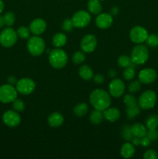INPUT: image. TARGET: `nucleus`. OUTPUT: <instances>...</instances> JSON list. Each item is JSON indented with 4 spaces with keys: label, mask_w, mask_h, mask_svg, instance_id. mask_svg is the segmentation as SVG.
<instances>
[{
    "label": "nucleus",
    "mask_w": 158,
    "mask_h": 159,
    "mask_svg": "<svg viewBox=\"0 0 158 159\" xmlns=\"http://www.w3.org/2000/svg\"><path fill=\"white\" fill-rule=\"evenodd\" d=\"M89 102L94 109L104 111L111 105V95L105 90L97 89L90 94Z\"/></svg>",
    "instance_id": "nucleus-1"
},
{
    "label": "nucleus",
    "mask_w": 158,
    "mask_h": 159,
    "mask_svg": "<svg viewBox=\"0 0 158 159\" xmlns=\"http://www.w3.org/2000/svg\"><path fill=\"white\" fill-rule=\"evenodd\" d=\"M68 61V54L60 48H55L49 53L50 65L56 69L63 68L67 65Z\"/></svg>",
    "instance_id": "nucleus-2"
},
{
    "label": "nucleus",
    "mask_w": 158,
    "mask_h": 159,
    "mask_svg": "<svg viewBox=\"0 0 158 159\" xmlns=\"http://www.w3.org/2000/svg\"><path fill=\"white\" fill-rule=\"evenodd\" d=\"M26 48L31 55L34 57H38L44 52L46 43H45L44 40L40 36L34 35L29 37Z\"/></svg>",
    "instance_id": "nucleus-3"
},
{
    "label": "nucleus",
    "mask_w": 158,
    "mask_h": 159,
    "mask_svg": "<svg viewBox=\"0 0 158 159\" xmlns=\"http://www.w3.org/2000/svg\"><path fill=\"white\" fill-rule=\"evenodd\" d=\"M130 58L132 62L136 65L145 64L149 58V50L147 47L142 43L135 46L131 51Z\"/></svg>",
    "instance_id": "nucleus-4"
},
{
    "label": "nucleus",
    "mask_w": 158,
    "mask_h": 159,
    "mask_svg": "<svg viewBox=\"0 0 158 159\" xmlns=\"http://www.w3.org/2000/svg\"><path fill=\"white\" fill-rule=\"evenodd\" d=\"M156 94L153 90H146L141 93L138 99V105L143 110H150L153 108L156 102Z\"/></svg>",
    "instance_id": "nucleus-5"
},
{
    "label": "nucleus",
    "mask_w": 158,
    "mask_h": 159,
    "mask_svg": "<svg viewBox=\"0 0 158 159\" xmlns=\"http://www.w3.org/2000/svg\"><path fill=\"white\" fill-rule=\"evenodd\" d=\"M17 32L11 26H7L0 33V44L4 48H11L17 42Z\"/></svg>",
    "instance_id": "nucleus-6"
},
{
    "label": "nucleus",
    "mask_w": 158,
    "mask_h": 159,
    "mask_svg": "<svg viewBox=\"0 0 158 159\" xmlns=\"http://www.w3.org/2000/svg\"><path fill=\"white\" fill-rule=\"evenodd\" d=\"M18 96L15 87L10 84H4L0 86V102L2 103L12 102Z\"/></svg>",
    "instance_id": "nucleus-7"
},
{
    "label": "nucleus",
    "mask_w": 158,
    "mask_h": 159,
    "mask_svg": "<svg viewBox=\"0 0 158 159\" xmlns=\"http://www.w3.org/2000/svg\"><path fill=\"white\" fill-rule=\"evenodd\" d=\"M15 89L19 93L26 96L33 93L36 89V84L29 78H22L17 81Z\"/></svg>",
    "instance_id": "nucleus-8"
},
{
    "label": "nucleus",
    "mask_w": 158,
    "mask_h": 159,
    "mask_svg": "<svg viewBox=\"0 0 158 159\" xmlns=\"http://www.w3.org/2000/svg\"><path fill=\"white\" fill-rule=\"evenodd\" d=\"M74 27L84 28L88 26L91 20V16L88 12L85 10H79L71 17Z\"/></svg>",
    "instance_id": "nucleus-9"
},
{
    "label": "nucleus",
    "mask_w": 158,
    "mask_h": 159,
    "mask_svg": "<svg viewBox=\"0 0 158 159\" xmlns=\"http://www.w3.org/2000/svg\"><path fill=\"white\" fill-rule=\"evenodd\" d=\"M149 34L148 31L141 26H136L131 29L129 32V38L133 43L136 44L146 42Z\"/></svg>",
    "instance_id": "nucleus-10"
},
{
    "label": "nucleus",
    "mask_w": 158,
    "mask_h": 159,
    "mask_svg": "<svg viewBox=\"0 0 158 159\" xmlns=\"http://www.w3.org/2000/svg\"><path fill=\"white\" fill-rule=\"evenodd\" d=\"M125 86L122 80L119 79H113L108 85V92L111 96L115 98H119L123 95Z\"/></svg>",
    "instance_id": "nucleus-11"
},
{
    "label": "nucleus",
    "mask_w": 158,
    "mask_h": 159,
    "mask_svg": "<svg viewBox=\"0 0 158 159\" xmlns=\"http://www.w3.org/2000/svg\"><path fill=\"white\" fill-rule=\"evenodd\" d=\"M97 38L93 34H87L81 41L80 47L82 51L85 53H91L95 50L97 47Z\"/></svg>",
    "instance_id": "nucleus-12"
},
{
    "label": "nucleus",
    "mask_w": 158,
    "mask_h": 159,
    "mask_svg": "<svg viewBox=\"0 0 158 159\" xmlns=\"http://www.w3.org/2000/svg\"><path fill=\"white\" fill-rule=\"evenodd\" d=\"M2 121L7 127H15L21 122V117L18 112L15 110H7L2 115Z\"/></svg>",
    "instance_id": "nucleus-13"
},
{
    "label": "nucleus",
    "mask_w": 158,
    "mask_h": 159,
    "mask_svg": "<svg viewBox=\"0 0 158 159\" xmlns=\"http://www.w3.org/2000/svg\"><path fill=\"white\" fill-rule=\"evenodd\" d=\"M157 78V73L156 70L153 68H147L141 70L138 75L139 81L142 84H150L153 83Z\"/></svg>",
    "instance_id": "nucleus-14"
},
{
    "label": "nucleus",
    "mask_w": 158,
    "mask_h": 159,
    "mask_svg": "<svg viewBox=\"0 0 158 159\" xmlns=\"http://www.w3.org/2000/svg\"><path fill=\"white\" fill-rule=\"evenodd\" d=\"M113 17L110 13H99L95 18V25L99 29H108L112 25Z\"/></svg>",
    "instance_id": "nucleus-15"
},
{
    "label": "nucleus",
    "mask_w": 158,
    "mask_h": 159,
    "mask_svg": "<svg viewBox=\"0 0 158 159\" xmlns=\"http://www.w3.org/2000/svg\"><path fill=\"white\" fill-rule=\"evenodd\" d=\"M29 29L30 33H32L34 35H41L46 29V21L41 18L35 19L30 23Z\"/></svg>",
    "instance_id": "nucleus-16"
},
{
    "label": "nucleus",
    "mask_w": 158,
    "mask_h": 159,
    "mask_svg": "<svg viewBox=\"0 0 158 159\" xmlns=\"http://www.w3.org/2000/svg\"><path fill=\"white\" fill-rule=\"evenodd\" d=\"M104 118L109 122H116L120 118V110L116 107H108L103 111Z\"/></svg>",
    "instance_id": "nucleus-17"
},
{
    "label": "nucleus",
    "mask_w": 158,
    "mask_h": 159,
    "mask_svg": "<svg viewBox=\"0 0 158 159\" xmlns=\"http://www.w3.org/2000/svg\"><path fill=\"white\" fill-rule=\"evenodd\" d=\"M64 120V116L61 113H57V112H54L52 113L47 118V122L50 127H59L63 124Z\"/></svg>",
    "instance_id": "nucleus-18"
},
{
    "label": "nucleus",
    "mask_w": 158,
    "mask_h": 159,
    "mask_svg": "<svg viewBox=\"0 0 158 159\" xmlns=\"http://www.w3.org/2000/svg\"><path fill=\"white\" fill-rule=\"evenodd\" d=\"M132 133H133V137H136V138H142L143 137L147 136V128L146 125H143L140 123H136L133 125L131 126Z\"/></svg>",
    "instance_id": "nucleus-19"
},
{
    "label": "nucleus",
    "mask_w": 158,
    "mask_h": 159,
    "mask_svg": "<svg viewBox=\"0 0 158 159\" xmlns=\"http://www.w3.org/2000/svg\"><path fill=\"white\" fill-rule=\"evenodd\" d=\"M136 149L135 146L129 142H126L122 146L120 149V155L124 158H130L134 155Z\"/></svg>",
    "instance_id": "nucleus-20"
},
{
    "label": "nucleus",
    "mask_w": 158,
    "mask_h": 159,
    "mask_svg": "<svg viewBox=\"0 0 158 159\" xmlns=\"http://www.w3.org/2000/svg\"><path fill=\"white\" fill-rule=\"evenodd\" d=\"M78 74L82 79L85 81H89L93 79V70L90 66L87 65H81L78 69Z\"/></svg>",
    "instance_id": "nucleus-21"
},
{
    "label": "nucleus",
    "mask_w": 158,
    "mask_h": 159,
    "mask_svg": "<svg viewBox=\"0 0 158 159\" xmlns=\"http://www.w3.org/2000/svg\"><path fill=\"white\" fill-rule=\"evenodd\" d=\"M67 43V36L64 33H57L52 38V43L55 48H60L64 46Z\"/></svg>",
    "instance_id": "nucleus-22"
},
{
    "label": "nucleus",
    "mask_w": 158,
    "mask_h": 159,
    "mask_svg": "<svg viewBox=\"0 0 158 159\" xmlns=\"http://www.w3.org/2000/svg\"><path fill=\"white\" fill-rule=\"evenodd\" d=\"M88 9L90 13L98 15L101 13L102 6L99 0H89L88 2Z\"/></svg>",
    "instance_id": "nucleus-23"
},
{
    "label": "nucleus",
    "mask_w": 158,
    "mask_h": 159,
    "mask_svg": "<svg viewBox=\"0 0 158 159\" xmlns=\"http://www.w3.org/2000/svg\"><path fill=\"white\" fill-rule=\"evenodd\" d=\"M140 107L138 105V103L133 104V105L126 106L125 108V113H126V116L128 119H133L136 117L137 115L139 114L140 113Z\"/></svg>",
    "instance_id": "nucleus-24"
},
{
    "label": "nucleus",
    "mask_w": 158,
    "mask_h": 159,
    "mask_svg": "<svg viewBox=\"0 0 158 159\" xmlns=\"http://www.w3.org/2000/svg\"><path fill=\"white\" fill-rule=\"evenodd\" d=\"M88 110H89V108H88V106L86 103H85V102H80V103H77L74 107L73 111H74V113L77 116H78V117H83L84 116H85L88 113Z\"/></svg>",
    "instance_id": "nucleus-25"
},
{
    "label": "nucleus",
    "mask_w": 158,
    "mask_h": 159,
    "mask_svg": "<svg viewBox=\"0 0 158 159\" xmlns=\"http://www.w3.org/2000/svg\"><path fill=\"white\" fill-rule=\"evenodd\" d=\"M89 120L92 124H100L104 120L103 111L96 110L94 109L91 113L89 116Z\"/></svg>",
    "instance_id": "nucleus-26"
},
{
    "label": "nucleus",
    "mask_w": 158,
    "mask_h": 159,
    "mask_svg": "<svg viewBox=\"0 0 158 159\" xmlns=\"http://www.w3.org/2000/svg\"><path fill=\"white\" fill-rule=\"evenodd\" d=\"M118 65H119L120 68H128V67H133V68H135V64H133L132 62L131 58L130 57L127 55H121L119 56V58L117 60Z\"/></svg>",
    "instance_id": "nucleus-27"
},
{
    "label": "nucleus",
    "mask_w": 158,
    "mask_h": 159,
    "mask_svg": "<svg viewBox=\"0 0 158 159\" xmlns=\"http://www.w3.org/2000/svg\"><path fill=\"white\" fill-rule=\"evenodd\" d=\"M146 127L147 129H156L158 127V116L150 115L146 120Z\"/></svg>",
    "instance_id": "nucleus-28"
},
{
    "label": "nucleus",
    "mask_w": 158,
    "mask_h": 159,
    "mask_svg": "<svg viewBox=\"0 0 158 159\" xmlns=\"http://www.w3.org/2000/svg\"><path fill=\"white\" fill-rule=\"evenodd\" d=\"M3 19L6 26H12L15 22V15L12 12H7L3 16Z\"/></svg>",
    "instance_id": "nucleus-29"
},
{
    "label": "nucleus",
    "mask_w": 158,
    "mask_h": 159,
    "mask_svg": "<svg viewBox=\"0 0 158 159\" xmlns=\"http://www.w3.org/2000/svg\"><path fill=\"white\" fill-rule=\"evenodd\" d=\"M147 46L150 48H156L158 46V35L156 34H149L146 40Z\"/></svg>",
    "instance_id": "nucleus-30"
},
{
    "label": "nucleus",
    "mask_w": 158,
    "mask_h": 159,
    "mask_svg": "<svg viewBox=\"0 0 158 159\" xmlns=\"http://www.w3.org/2000/svg\"><path fill=\"white\" fill-rule=\"evenodd\" d=\"M122 138H123V139L125 140L126 141H132V139L133 138V133H132L131 126L125 125L122 127Z\"/></svg>",
    "instance_id": "nucleus-31"
},
{
    "label": "nucleus",
    "mask_w": 158,
    "mask_h": 159,
    "mask_svg": "<svg viewBox=\"0 0 158 159\" xmlns=\"http://www.w3.org/2000/svg\"><path fill=\"white\" fill-rule=\"evenodd\" d=\"M135 75H136V71H135L134 68H133V67H128V68H124L122 76H123V78L125 80H133L134 79Z\"/></svg>",
    "instance_id": "nucleus-32"
},
{
    "label": "nucleus",
    "mask_w": 158,
    "mask_h": 159,
    "mask_svg": "<svg viewBox=\"0 0 158 159\" xmlns=\"http://www.w3.org/2000/svg\"><path fill=\"white\" fill-rule=\"evenodd\" d=\"M17 35L21 39H28L30 36V30L28 27L24 26H20L17 30Z\"/></svg>",
    "instance_id": "nucleus-33"
},
{
    "label": "nucleus",
    "mask_w": 158,
    "mask_h": 159,
    "mask_svg": "<svg viewBox=\"0 0 158 159\" xmlns=\"http://www.w3.org/2000/svg\"><path fill=\"white\" fill-rule=\"evenodd\" d=\"M85 60V54L84 51H76L72 56V61L76 65H80Z\"/></svg>",
    "instance_id": "nucleus-34"
},
{
    "label": "nucleus",
    "mask_w": 158,
    "mask_h": 159,
    "mask_svg": "<svg viewBox=\"0 0 158 159\" xmlns=\"http://www.w3.org/2000/svg\"><path fill=\"white\" fill-rule=\"evenodd\" d=\"M141 82L138 80L132 81L128 85V90L130 93H136L140 90L141 89Z\"/></svg>",
    "instance_id": "nucleus-35"
},
{
    "label": "nucleus",
    "mask_w": 158,
    "mask_h": 159,
    "mask_svg": "<svg viewBox=\"0 0 158 159\" xmlns=\"http://www.w3.org/2000/svg\"><path fill=\"white\" fill-rule=\"evenodd\" d=\"M12 103V108L15 111L20 113V112H23L25 110V103L22 99H15Z\"/></svg>",
    "instance_id": "nucleus-36"
},
{
    "label": "nucleus",
    "mask_w": 158,
    "mask_h": 159,
    "mask_svg": "<svg viewBox=\"0 0 158 159\" xmlns=\"http://www.w3.org/2000/svg\"><path fill=\"white\" fill-rule=\"evenodd\" d=\"M74 28V25H73L72 20L71 19H65L62 23V29L65 32H70Z\"/></svg>",
    "instance_id": "nucleus-37"
},
{
    "label": "nucleus",
    "mask_w": 158,
    "mask_h": 159,
    "mask_svg": "<svg viewBox=\"0 0 158 159\" xmlns=\"http://www.w3.org/2000/svg\"><path fill=\"white\" fill-rule=\"evenodd\" d=\"M123 102H124V103H125V107H126V106H129V105H133V104L138 103L136 97H135V96L132 94L125 95L123 98Z\"/></svg>",
    "instance_id": "nucleus-38"
},
{
    "label": "nucleus",
    "mask_w": 158,
    "mask_h": 159,
    "mask_svg": "<svg viewBox=\"0 0 158 159\" xmlns=\"http://www.w3.org/2000/svg\"><path fill=\"white\" fill-rule=\"evenodd\" d=\"M144 159H157L158 153L155 150L153 149H149L144 153L143 155Z\"/></svg>",
    "instance_id": "nucleus-39"
},
{
    "label": "nucleus",
    "mask_w": 158,
    "mask_h": 159,
    "mask_svg": "<svg viewBox=\"0 0 158 159\" xmlns=\"http://www.w3.org/2000/svg\"><path fill=\"white\" fill-rule=\"evenodd\" d=\"M147 137L150 141H156L158 139V131L156 129H147Z\"/></svg>",
    "instance_id": "nucleus-40"
},
{
    "label": "nucleus",
    "mask_w": 158,
    "mask_h": 159,
    "mask_svg": "<svg viewBox=\"0 0 158 159\" xmlns=\"http://www.w3.org/2000/svg\"><path fill=\"white\" fill-rule=\"evenodd\" d=\"M93 80L96 84H102L105 82V77L102 74H97L93 76Z\"/></svg>",
    "instance_id": "nucleus-41"
},
{
    "label": "nucleus",
    "mask_w": 158,
    "mask_h": 159,
    "mask_svg": "<svg viewBox=\"0 0 158 159\" xmlns=\"http://www.w3.org/2000/svg\"><path fill=\"white\" fill-rule=\"evenodd\" d=\"M150 141H150L147 136L143 137V138H141L140 140V145H142L143 148L148 147V146L150 144Z\"/></svg>",
    "instance_id": "nucleus-42"
},
{
    "label": "nucleus",
    "mask_w": 158,
    "mask_h": 159,
    "mask_svg": "<svg viewBox=\"0 0 158 159\" xmlns=\"http://www.w3.org/2000/svg\"><path fill=\"white\" fill-rule=\"evenodd\" d=\"M17 79L15 77L14 75H10L8 77L7 79V82H8V84H10V85H15L17 83Z\"/></svg>",
    "instance_id": "nucleus-43"
},
{
    "label": "nucleus",
    "mask_w": 158,
    "mask_h": 159,
    "mask_svg": "<svg viewBox=\"0 0 158 159\" xmlns=\"http://www.w3.org/2000/svg\"><path fill=\"white\" fill-rule=\"evenodd\" d=\"M140 140L141 138H136V137H133V138L132 139V144H133L134 146L140 145Z\"/></svg>",
    "instance_id": "nucleus-44"
},
{
    "label": "nucleus",
    "mask_w": 158,
    "mask_h": 159,
    "mask_svg": "<svg viewBox=\"0 0 158 159\" xmlns=\"http://www.w3.org/2000/svg\"><path fill=\"white\" fill-rule=\"evenodd\" d=\"M116 75H117V73L114 69H110L108 72V76L112 79H115L116 77Z\"/></svg>",
    "instance_id": "nucleus-45"
},
{
    "label": "nucleus",
    "mask_w": 158,
    "mask_h": 159,
    "mask_svg": "<svg viewBox=\"0 0 158 159\" xmlns=\"http://www.w3.org/2000/svg\"><path fill=\"white\" fill-rule=\"evenodd\" d=\"M118 13H119V8L116 7V6L112 7L111 9V10H110V14H111L112 16H116Z\"/></svg>",
    "instance_id": "nucleus-46"
},
{
    "label": "nucleus",
    "mask_w": 158,
    "mask_h": 159,
    "mask_svg": "<svg viewBox=\"0 0 158 159\" xmlns=\"http://www.w3.org/2000/svg\"><path fill=\"white\" fill-rule=\"evenodd\" d=\"M4 8H5V5L4 2H3L2 0H0V14L2 12V11L4 10Z\"/></svg>",
    "instance_id": "nucleus-47"
},
{
    "label": "nucleus",
    "mask_w": 158,
    "mask_h": 159,
    "mask_svg": "<svg viewBox=\"0 0 158 159\" xmlns=\"http://www.w3.org/2000/svg\"><path fill=\"white\" fill-rule=\"evenodd\" d=\"M4 25H5V23H4V19H3V16H0V28L2 27Z\"/></svg>",
    "instance_id": "nucleus-48"
},
{
    "label": "nucleus",
    "mask_w": 158,
    "mask_h": 159,
    "mask_svg": "<svg viewBox=\"0 0 158 159\" xmlns=\"http://www.w3.org/2000/svg\"><path fill=\"white\" fill-rule=\"evenodd\" d=\"M99 1H100V2H101V1H104V0H99Z\"/></svg>",
    "instance_id": "nucleus-49"
}]
</instances>
